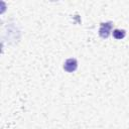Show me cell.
I'll return each mask as SVG.
<instances>
[{"label": "cell", "instance_id": "obj_1", "mask_svg": "<svg viewBox=\"0 0 129 129\" xmlns=\"http://www.w3.org/2000/svg\"><path fill=\"white\" fill-rule=\"evenodd\" d=\"M112 26H113V25H112V22H111V21L101 23L100 28H99V35H100L102 38H108L109 35H110V32H111Z\"/></svg>", "mask_w": 129, "mask_h": 129}, {"label": "cell", "instance_id": "obj_2", "mask_svg": "<svg viewBox=\"0 0 129 129\" xmlns=\"http://www.w3.org/2000/svg\"><path fill=\"white\" fill-rule=\"evenodd\" d=\"M78 69V61L76 58H68L64 62H63V70L68 73H73Z\"/></svg>", "mask_w": 129, "mask_h": 129}, {"label": "cell", "instance_id": "obj_3", "mask_svg": "<svg viewBox=\"0 0 129 129\" xmlns=\"http://www.w3.org/2000/svg\"><path fill=\"white\" fill-rule=\"evenodd\" d=\"M125 35H126V31L124 29H114L113 30V37L115 39L120 40V39L124 38Z\"/></svg>", "mask_w": 129, "mask_h": 129}]
</instances>
